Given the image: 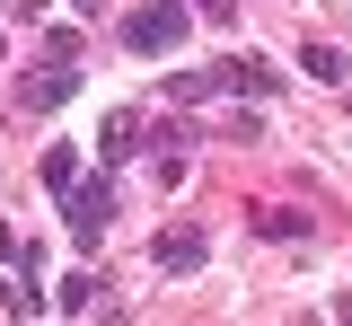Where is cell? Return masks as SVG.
<instances>
[{
  "label": "cell",
  "mask_w": 352,
  "mask_h": 326,
  "mask_svg": "<svg viewBox=\"0 0 352 326\" xmlns=\"http://www.w3.org/2000/svg\"><path fill=\"white\" fill-rule=\"evenodd\" d=\"M185 27H194V9H185V0H150V9H132V18H124V45L159 62V53L185 45Z\"/></svg>",
  "instance_id": "6da1fadb"
},
{
  "label": "cell",
  "mask_w": 352,
  "mask_h": 326,
  "mask_svg": "<svg viewBox=\"0 0 352 326\" xmlns=\"http://www.w3.org/2000/svg\"><path fill=\"white\" fill-rule=\"evenodd\" d=\"M62 221H71V247H97V238H106V221H115V186L80 168V186L62 194Z\"/></svg>",
  "instance_id": "7a4b0ae2"
},
{
  "label": "cell",
  "mask_w": 352,
  "mask_h": 326,
  "mask_svg": "<svg viewBox=\"0 0 352 326\" xmlns=\"http://www.w3.org/2000/svg\"><path fill=\"white\" fill-rule=\"evenodd\" d=\"M71 89H80V80L44 62V71H27V80H9V106H18V115H53V106H71Z\"/></svg>",
  "instance_id": "3957f363"
},
{
  "label": "cell",
  "mask_w": 352,
  "mask_h": 326,
  "mask_svg": "<svg viewBox=\"0 0 352 326\" xmlns=\"http://www.w3.org/2000/svg\"><path fill=\"white\" fill-rule=\"evenodd\" d=\"M282 71L273 62H212V97H273Z\"/></svg>",
  "instance_id": "277c9868"
},
{
  "label": "cell",
  "mask_w": 352,
  "mask_h": 326,
  "mask_svg": "<svg viewBox=\"0 0 352 326\" xmlns=\"http://www.w3.org/2000/svg\"><path fill=\"white\" fill-rule=\"evenodd\" d=\"M203 247H212V238L194 230V221H176V230H159V247H150V256H159L168 274H194V265H203Z\"/></svg>",
  "instance_id": "5b68a950"
},
{
  "label": "cell",
  "mask_w": 352,
  "mask_h": 326,
  "mask_svg": "<svg viewBox=\"0 0 352 326\" xmlns=\"http://www.w3.org/2000/svg\"><path fill=\"white\" fill-rule=\"evenodd\" d=\"M132 141H141V115H132V106H115V115H106V133H97V159H106V168H124Z\"/></svg>",
  "instance_id": "8992f818"
},
{
  "label": "cell",
  "mask_w": 352,
  "mask_h": 326,
  "mask_svg": "<svg viewBox=\"0 0 352 326\" xmlns=\"http://www.w3.org/2000/svg\"><path fill=\"white\" fill-rule=\"evenodd\" d=\"M247 221H256V238H291V247L308 238V212H291V203H256Z\"/></svg>",
  "instance_id": "52a82bcc"
},
{
  "label": "cell",
  "mask_w": 352,
  "mask_h": 326,
  "mask_svg": "<svg viewBox=\"0 0 352 326\" xmlns=\"http://www.w3.org/2000/svg\"><path fill=\"white\" fill-rule=\"evenodd\" d=\"M97 291H106L97 274H62V291H53V309H62V318H88V309H97Z\"/></svg>",
  "instance_id": "ba28073f"
},
{
  "label": "cell",
  "mask_w": 352,
  "mask_h": 326,
  "mask_svg": "<svg viewBox=\"0 0 352 326\" xmlns=\"http://www.w3.org/2000/svg\"><path fill=\"white\" fill-rule=\"evenodd\" d=\"M44 186H53V194L80 186V150H71V141H62V150H44Z\"/></svg>",
  "instance_id": "9c48e42d"
},
{
  "label": "cell",
  "mask_w": 352,
  "mask_h": 326,
  "mask_svg": "<svg viewBox=\"0 0 352 326\" xmlns=\"http://www.w3.org/2000/svg\"><path fill=\"white\" fill-rule=\"evenodd\" d=\"M44 62L53 71H80V27H44Z\"/></svg>",
  "instance_id": "30bf717a"
},
{
  "label": "cell",
  "mask_w": 352,
  "mask_h": 326,
  "mask_svg": "<svg viewBox=\"0 0 352 326\" xmlns=\"http://www.w3.org/2000/svg\"><path fill=\"white\" fill-rule=\"evenodd\" d=\"M300 71H308V80H352L335 45H300Z\"/></svg>",
  "instance_id": "8fae6325"
},
{
  "label": "cell",
  "mask_w": 352,
  "mask_h": 326,
  "mask_svg": "<svg viewBox=\"0 0 352 326\" xmlns=\"http://www.w3.org/2000/svg\"><path fill=\"white\" fill-rule=\"evenodd\" d=\"M168 97H176V106H203V97H212V71H176Z\"/></svg>",
  "instance_id": "7c38bea8"
},
{
  "label": "cell",
  "mask_w": 352,
  "mask_h": 326,
  "mask_svg": "<svg viewBox=\"0 0 352 326\" xmlns=\"http://www.w3.org/2000/svg\"><path fill=\"white\" fill-rule=\"evenodd\" d=\"M185 9H194V18H212V27H229V18H238V0H185Z\"/></svg>",
  "instance_id": "4fadbf2b"
}]
</instances>
